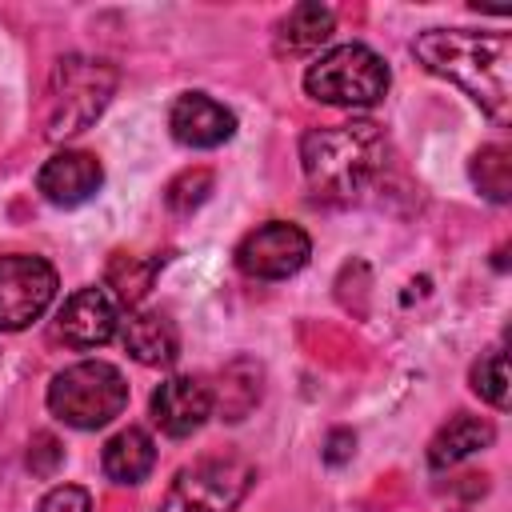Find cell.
Wrapping results in <instances>:
<instances>
[{"label": "cell", "mask_w": 512, "mask_h": 512, "mask_svg": "<svg viewBox=\"0 0 512 512\" xmlns=\"http://www.w3.org/2000/svg\"><path fill=\"white\" fill-rule=\"evenodd\" d=\"M472 392L488 400L492 408H508V356L504 348H492L472 364Z\"/></svg>", "instance_id": "d6986e66"}, {"label": "cell", "mask_w": 512, "mask_h": 512, "mask_svg": "<svg viewBox=\"0 0 512 512\" xmlns=\"http://www.w3.org/2000/svg\"><path fill=\"white\" fill-rule=\"evenodd\" d=\"M336 28V12L328 4H296L288 8V16L276 24V48L288 52V56H300V52H312L320 48Z\"/></svg>", "instance_id": "2e32d148"}, {"label": "cell", "mask_w": 512, "mask_h": 512, "mask_svg": "<svg viewBox=\"0 0 512 512\" xmlns=\"http://www.w3.org/2000/svg\"><path fill=\"white\" fill-rule=\"evenodd\" d=\"M104 184V168L92 152H80V148H64L56 156L44 160V168L36 172V188L48 204L56 208H76L84 200H92Z\"/></svg>", "instance_id": "8fae6325"}, {"label": "cell", "mask_w": 512, "mask_h": 512, "mask_svg": "<svg viewBox=\"0 0 512 512\" xmlns=\"http://www.w3.org/2000/svg\"><path fill=\"white\" fill-rule=\"evenodd\" d=\"M388 140L372 120L308 128L300 140V168L316 196L348 204L384 172Z\"/></svg>", "instance_id": "7a4b0ae2"}, {"label": "cell", "mask_w": 512, "mask_h": 512, "mask_svg": "<svg viewBox=\"0 0 512 512\" xmlns=\"http://www.w3.org/2000/svg\"><path fill=\"white\" fill-rule=\"evenodd\" d=\"M56 268L44 256H0V332H24L56 300Z\"/></svg>", "instance_id": "52a82bcc"}, {"label": "cell", "mask_w": 512, "mask_h": 512, "mask_svg": "<svg viewBox=\"0 0 512 512\" xmlns=\"http://www.w3.org/2000/svg\"><path fill=\"white\" fill-rule=\"evenodd\" d=\"M116 332L124 352L148 368H168L180 356V332L164 312H128Z\"/></svg>", "instance_id": "4fadbf2b"}, {"label": "cell", "mask_w": 512, "mask_h": 512, "mask_svg": "<svg viewBox=\"0 0 512 512\" xmlns=\"http://www.w3.org/2000/svg\"><path fill=\"white\" fill-rule=\"evenodd\" d=\"M412 56L432 72L464 88L488 116L508 120V72L512 36L472 28H428L412 40Z\"/></svg>", "instance_id": "6da1fadb"}, {"label": "cell", "mask_w": 512, "mask_h": 512, "mask_svg": "<svg viewBox=\"0 0 512 512\" xmlns=\"http://www.w3.org/2000/svg\"><path fill=\"white\" fill-rule=\"evenodd\" d=\"M156 260H144V256H124V252H116L112 260H108V272H104V288H108V296L112 300H120V304H140L144 296H148V288H152V280H156Z\"/></svg>", "instance_id": "e0dca14e"}, {"label": "cell", "mask_w": 512, "mask_h": 512, "mask_svg": "<svg viewBox=\"0 0 512 512\" xmlns=\"http://www.w3.org/2000/svg\"><path fill=\"white\" fill-rule=\"evenodd\" d=\"M168 128L184 148H220L224 140H232L236 116L204 92H184L168 112Z\"/></svg>", "instance_id": "7c38bea8"}, {"label": "cell", "mask_w": 512, "mask_h": 512, "mask_svg": "<svg viewBox=\"0 0 512 512\" xmlns=\"http://www.w3.org/2000/svg\"><path fill=\"white\" fill-rule=\"evenodd\" d=\"M36 512H92V496H88L84 488H76V484H56V488L40 500Z\"/></svg>", "instance_id": "44dd1931"}, {"label": "cell", "mask_w": 512, "mask_h": 512, "mask_svg": "<svg viewBox=\"0 0 512 512\" xmlns=\"http://www.w3.org/2000/svg\"><path fill=\"white\" fill-rule=\"evenodd\" d=\"M128 404V384L120 376V368L104 364V360H80L68 364L64 372L52 376L48 384V408L56 420H64L68 428L92 432L112 424Z\"/></svg>", "instance_id": "277c9868"}, {"label": "cell", "mask_w": 512, "mask_h": 512, "mask_svg": "<svg viewBox=\"0 0 512 512\" xmlns=\"http://www.w3.org/2000/svg\"><path fill=\"white\" fill-rule=\"evenodd\" d=\"M116 328H120V308L108 296V288H76L52 320V336L76 352L108 344L116 336Z\"/></svg>", "instance_id": "9c48e42d"}, {"label": "cell", "mask_w": 512, "mask_h": 512, "mask_svg": "<svg viewBox=\"0 0 512 512\" xmlns=\"http://www.w3.org/2000/svg\"><path fill=\"white\" fill-rule=\"evenodd\" d=\"M248 484H252V464L232 456L200 460L172 480L156 512H232L244 500Z\"/></svg>", "instance_id": "8992f818"}, {"label": "cell", "mask_w": 512, "mask_h": 512, "mask_svg": "<svg viewBox=\"0 0 512 512\" xmlns=\"http://www.w3.org/2000/svg\"><path fill=\"white\" fill-rule=\"evenodd\" d=\"M60 460H64V448H60V440H56V436H48V432L32 436V448H28V468H32L36 476H52Z\"/></svg>", "instance_id": "7402d4cb"}, {"label": "cell", "mask_w": 512, "mask_h": 512, "mask_svg": "<svg viewBox=\"0 0 512 512\" xmlns=\"http://www.w3.org/2000/svg\"><path fill=\"white\" fill-rule=\"evenodd\" d=\"M492 440H496V428H492L488 420L460 412V416H452V420L432 436V444H428V464H432V468H452V464H460L464 456L488 448Z\"/></svg>", "instance_id": "5bb4252c"}, {"label": "cell", "mask_w": 512, "mask_h": 512, "mask_svg": "<svg viewBox=\"0 0 512 512\" xmlns=\"http://www.w3.org/2000/svg\"><path fill=\"white\" fill-rule=\"evenodd\" d=\"M392 72L368 44H336L304 72V92L336 108H372L388 96Z\"/></svg>", "instance_id": "5b68a950"}, {"label": "cell", "mask_w": 512, "mask_h": 512, "mask_svg": "<svg viewBox=\"0 0 512 512\" xmlns=\"http://www.w3.org/2000/svg\"><path fill=\"white\" fill-rule=\"evenodd\" d=\"M208 192H212V172H208V168H188V172H180V176L168 184L164 200H168L172 212L184 216V212L200 208V204L208 200Z\"/></svg>", "instance_id": "ffe728a7"}, {"label": "cell", "mask_w": 512, "mask_h": 512, "mask_svg": "<svg viewBox=\"0 0 512 512\" xmlns=\"http://www.w3.org/2000/svg\"><path fill=\"white\" fill-rule=\"evenodd\" d=\"M156 468V444L144 428H124L104 444V476L112 484H140Z\"/></svg>", "instance_id": "9a60e30c"}, {"label": "cell", "mask_w": 512, "mask_h": 512, "mask_svg": "<svg viewBox=\"0 0 512 512\" xmlns=\"http://www.w3.org/2000/svg\"><path fill=\"white\" fill-rule=\"evenodd\" d=\"M472 184L492 200V204H508L512 196V152L504 144H484L472 164H468Z\"/></svg>", "instance_id": "ac0fdd59"}, {"label": "cell", "mask_w": 512, "mask_h": 512, "mask_svg": "<svg viewBox=\"0 0 512 512\" xmlns=\"http://www.w3.org/2000/svg\"><path fill=\"white\" fill-rule=\"evenodd\" d=\"M116 68L96 56H60L44 92V136L68 140L100 120L116 92Z\"/></svg>", "instance_id": "3957f363"}, {"label": "cell", "mask_w": 512, "mask_h": 512, "mask_svg": "<svg viewBox=\"0 0 512 512\" xmlns=\"http://www.w3.org/2000/svg\"><path fill=\"white\" fill-rule=\"evenodd\" d=\"M312 256V240L300 224L268 220L236 244V268L252 280H288Z\"/></svg>", "instance_id": "ba28073f"}, {"label": "cell", "mask_w": 512, "mask_h": 512, "mask_svg": "<svg viewBox=\"0 0 512 512\" xmlns=\"http://www.w3.org/2000/svg\"><path fill=\"white\" fill-rule=\"evenodd\" d=\"M212 388L196 376H168L152 400H148V412H152V424L172 436V440H184L192 432L204 428V420L212 416Z\"/></svg>", "instance_id": "30bf717a"}, {"label": "cell", "mask_w": 512, "mask_h": 512, "mask_svg": "<svg viewBox=\"0 0 512 512\" xmlns=\"http://www.w3.org/2000/svg\"><path fill=\"white\" fill-rule=\"evenodd\" d=\"M352 448H356V436L340 428V432H332V436H328V452H324V460H328V464H340V460H348V456H352Z\"/></svg>", "instance_id": "603a6c76"}]
</instances>
